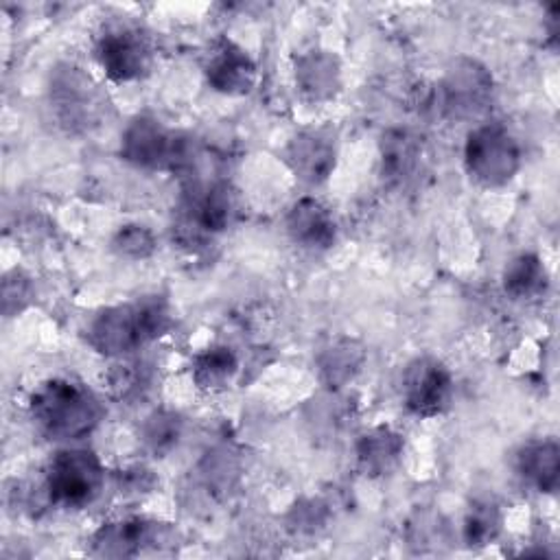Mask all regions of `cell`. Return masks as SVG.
Listing matches in <instances>:
<instances>
[{"instance_id": "7c38bea8", "label": "cell", "mask_w": 560, "mask_h": 560, "mask_svg": "<svg viewBox=\"0 0 560 560\" xmlns=\"http://www.w3.org/2000/svg\"><path fill=\"white\" fill-rule=\"evenodd\" d=\"M208 85L225 96L249 94L258 79V68L249 52L230 39H219L203 63Z\"/></svg>"}, {"instance_id": "9a60e30c", "label": "cell", "mask_w": 560, "mask_h": 560, "mask_svg": "<svg viewBox=\"0 0 560 560\" xmlns=\"http://www.w3.org/2000/svg\"><path fill=\"white\" fill-rule=\"evenodd\" d=\"M158 538L160 523L142 516H125L103 523L92 538V549L96 556L105 558H131L142 553L147 547H155Z\"/></svg>"}, {"instance_id": "484cf974", "label": "cell", "mask_w": 560, "mask_h": 560, "mask_svg": "<svg viewBox=\"0 0 560 560\" xmlns=\"http://www.w3.org/2000/svg\"><path fill=\"white\" fill-rule=\"evenodd\" d=\"M147 383H149V376H147L144 368L140 363H136V361L120 363L109 374L112 392H114V396H118L122 400L142 394V389H147Z\"/></svg>"}, {"instance_id": "52a82bcc", "label": "cell", "mask_w": 560, "mask_h": 560, "mask_svg": "<svg viewBox=\"0 0 560 560\" xmlns=\"http://www.w3.org/2000/svg\"><path fill=\"white\" fill-rule=\"evenodd\" d=\"M120 158L138 168H182L190 162L186 138L153 116H136L122 129Z\"/></svg>"}, {"instance_id": "30bf717a", "label": "cell", "mask_w": 560, "mask_h": 560, "mask_svg": "<svg viewBox=\"0 0 560 560\" xmlns=\"http://www.w3.org/2000/svg\"><path fill=\"white\" fill-rule=\"evenodd\" d=\"M284 160L291 173L308 184L319 186L324 184L337 164V133L332 127H308L298 131L287 149Z\"/></svg>"}, {"instance_id": "8fae6325", "label": "cell", "mask_w": 560, "mask_h": 560, "mask_svg": "<svg viewBox=\"0 0 560 560\" xmlns=\"http://www.w3.org/2000/svg\"><path fill=\"white\" fill-rule=\"evenodd\" d=\"M238 214L236 192L228 182H214L195 190L184 208V232L201 238L219 234L232 225Z\"/></svg>"}, {"instance_id": "ffe728a7", "label": "cell", "mask_w": 560, "mask_h": 560, "mask_svg": "<svg viewBox=\"0 0 560 560\" xmlns=\"http://www.w3.org/2000/svg\"><path fill=\"white\" fill-rule=\"evenodd\" d=\"M501 282L512 300H532L547 291L549 273L538 254L521 252L505 265Z\"/></svg>"}, {"instance_id": "603a6c76", "label": "cell", "mask_w": 560, "mask_h": 560, "mask_svg": "<svg viewBox=\"0 0 560 560\" xmlns=\"http://www.w3.org/2000/svg\"><path fill=\"white\" fill-rule=\"evenodd\" d=\"M501 532V510L494 501L490 499H479L475 501L462 525V534L468 547H483L490 545Z\"/></svg>"}, {"instance_id": "7402d4cb", "label": "cell", "mask_w": 560, "mask_h": 560, "mask_svg": "<svg viewBox=\"0 0 560 560\" xmlns=\"http://www.w3.org/2000/svg\"><path fill=\"white\" fill-rule=\"evenodd\" d=\"M184 422L175 411L168 409H155L151 411L142 424H140V440L153 455H164L182 438Z\"/></svg>"}, {"instance_id": "ba28073f", "label": "cell", "mask_w": 560, "mask_h": 560, "mask_svg": "<svg viewBox=\"0 0 560 560\" xmlns=\"http://www.w3.org/2000/svg\"><path fill=\"white\" fill-rule=\"evenodd\" d=\"M101 70L116 83L142 79L153 66V44L144 31L131 24L107 26L94 42Z\"/></svg>"}, {"instance_id": "9c48e42d", "label": "cell", "mask_w": 560, "mask_h": 560, "mask_svg": "<svg viewBox=\"0 0 560 560\" xmlns=\"http://www.w3.org/2000/svg\"><path fill=\"white\" fill-rule=\"evenodd\" d=\"M400 396L409 413L435 418L444 413L453 398L451 370L435 357H416L405 365Z\"/></svg>"}, {"instance_id": "5bb4252c", "label": "cell", "mask_w": 560, "mask_h": 560, "mask_svg": "<svg viewBox=\"0 0 560 560\" xmlns=\"http://www.w3.org/2000/svg\"><path fill=\"white\" fill-rule=\"evenodd\" d=\"M289 238L308 252H326L337 241V223L326 203L317 197L298 199L284 219Z\"/></svg>"}, {"instance_id": "e0dca14e", "label": "cell", "mask_w": 560, "mask_h": 560, "mask_svg": "<svg viewBox=\"0 0 560 560\" xmlns=\"http://www.w3.org/2000/svg\"><path fill=\"white\" fill-rule=\"evenodd\" d=\"M363 363L365 348L352 337H335L326 341L315 357L317 376L328 389H339L352 383Z\"/></svg>"}, {"instance_id": "5b68a950", "label": "cell", "mask_w": 560, "mask_h": 560, "mask_svg": "<svg viewBox=\"0 0 560 560\" xmlns=\"http://www.w3.org/2000/svg\"><path fill=\"white\" fill-rule=\"evenodd\" d=\"M464 166L479 186H505L521 168L518 140L499 122H479L466 136Z\"/></svg>"}, {"instance_id": "7a4b0ae2", "label": "cell", "mask_w": 560, "mask_h": 560, "mask_svg": "<svg viewBox=\"0 0 560 560\" xmlns=\"http://www.w3.org/2000/svg\"><path fill=\"white\" fill-rule=\"evenodd\" d=\"M28 413L46 438L77 442L101 424L105 407L88 385L70 378H48L31 394Z\"/></svg>"}, {"instance_id": "44dd1931", "label": "cell", "mask_w": 560, "mask_h": 560, "mask_svg": "<svg viewBox=\"0 0 560 560\" xmlns=\"http://www.w3.org/2000/svg\"><path fill=\"white\" fill-rule=\"evenodd\" d=\"M238 372V357L230 346L214 343L197 352L190 361V376L197 387L217 392L228 387Z\"/></svg>"}, {"instance_id": "8992f818", "label": "cell", "mask_w": 560, "mask_h": 560, "mask_svg": "<svg viewBox=\"0 0 560 560\" xmlns=\"http://www.w3.org/2000/svg\"><path fill=\"white\" fill-rule=\"evenodd\" d=\"M438 107L455 120L481 118L494 101L492 72L472 57H457L438 85Z\"/></svg>"}, {"instance_id": "6da1fadb", "label": "cell", "mask_w": 560, "mask_h": 560, "mask_svg": "<svg viewBox=\"0 0 560 560\" xmlns=\"http://www.w3.org/2000/svg\"><path fill=\"white\" fill-rule=\"evenodd\" d=\"M171 326L168 302L160 295H144L127 304L101 308L85 328L88 343L105 357H127Z\"/></svg>"}, {"instance_id": "3957f363", "label": "cell", "mask_w": 560, "mask_h": 560, "mask_svg": "<svg viewBox=\"0 0 560 560\" xmlns=\"http://www.w3.org/2000/svg\"><path fill=\"white\" fill-rule=\"evenodd\" d=\"M46 92L52 118L68 133H85L101 125L107 101L101 85L83 68L74 63L55 66Z\"/></svg>"}, {"instance_id": "ac0fdd59", "label": "cell", "mask_w": 560, "mask_h": 560, "mask_svg": "<svg viewBox=\"0 0 560 560\" xmlns=\"http://www.w3.org/2000/svg\"><path fill=\"white\" fill-rule=\"evenodd\" d=\"M405 451V440L392 427H372L359 435L354 444L357 466L370 475L381 477L396 468Z\"/></svg>"}, {"instance_id": "4fadbf2b", "label": "cell", "mask_w": 560, "mask_h": 560, "mask_svg": "<svg viewBox=\"0 0 560 560\" xmlns=\"http://www.w3.org/2000/svg\"><path fill=\"white\" fill-rule=\"evenodd\" d=\"M293 81L308 103L332 101L341 90V59L326 48H308L293 57Z\"/></svg>"}, {"instance_id": "d4e9b609", "label": "cell", "mask_w": 560, "mask_h": 560, "mask_svg": "<svg viewBox=\"0 0 560 560\" xmlns=\"http://www.w3.org/2000/svg\"><path fill=\"white\" fill-rule=\"evenodd\" d=\"M33 302V282L22 269L2 276V315L15 317Z\"/></svg>"}, {"instance_id": "4316f807", "label": "cell", "mask_w": 560, "mask_h": 560, "mask_svg": "<svg viewBox=\"0 0 560 560\" xmlns=\"http://www.w3.org/2000/svg\"><path fill=\"white\" fill-rule=\"evenodd\" d=\"M153 486V475L144 466H131L120 472V488L125 492H147Z\"/></svg>"}, {"instance_id": "277c9868", "label": "cell", "mask_w": 560, "mask_h": 560, "mask_svg": "<svg viewBox=\"0 0 560 560\" xmlns=\"http://www.w3.org/2000/svg\"><path fill=\"white\" fill-rule=\"evenodd\" d=\"M105 468L90 448H61L48 462L44 490L52 505L79 510L90 505L103 490Z\"/></svg>"}, {"instance_id": "2e32d148", "label": "cell", "mask_w": 560, "mask_h": 560, "mask_svg": "<svg viewBox=\"0 0 560 560\" xmlns=\"http://www.w3.org/2000/svg\"><path fill=\"white\" fill-rule=\"evenodd\" d=\"M514 470L536 492H556L560 479V446L551 438L529 440L514 455Z\"/></svg>"}, {"instance_id": "cb8c5ba5", "label": "cell", "mask_w": 560, "mask_h": 560, "mask_svg": "<svg viewBox=\"0 0 560 560\" xmlns=\"http://www.w3.org/2000/svg\"><path fill=\"white\" fill-rule=\"evenodd\" d=\"M109 247L120 258L144 260V258H149L155 252L158 241H155L153 232L147 225L127 223V225H120L114 232V236L109 241Z\"/></svg>"}, {"instance_id": "d6986e66", "label": "cell", "mask_w": 560, "mask_h": 560, "mask_svg": "<svg viewBox=\"0 0 560 560\" xmlns=\"http://www.w3.org/2000/svg\"><path fill=\"white\" fill-rule=\"evenodd\" d=\"M422 147L407 129H389L381 138V175L389 184H407L420 168Z\"/></svg>"}]
</instances>
